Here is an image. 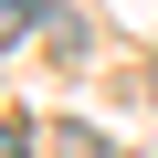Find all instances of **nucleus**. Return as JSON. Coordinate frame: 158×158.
Returning <instances> with one entry per match:
<instances>
[{
    "instance_id": "nucleus-1",
    "label": "nucleus",
    "mask_w": 158,
    "mask_h": 158,
    "mask_svg": "<svg viewBox=\"0 0 158 158\" xmlns=\"http://www.w3.org/2000/svg\"><path fill=\"white\" fill-rule=\"evenodd\" d=\"M63 158H116V148H106L95 127H63Z\"/></svg>"
}]
</instances>
